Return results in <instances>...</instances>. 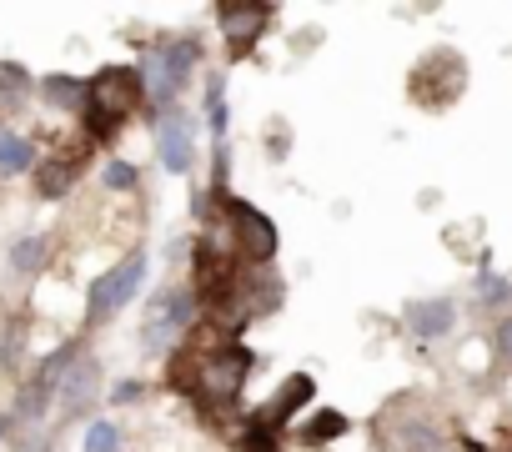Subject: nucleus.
Wrapping results in <instances>:
<instances>
[{
  "label": "nucleus",
  "mask_w": 512,
  "mask_h": 452,
  "mask_svg": "<svg viewBox=\"0 0 512 452\" xmlns=\"http://www.w3.org/2000/svg\"><path fill=\"white\" fill-rule=\"evenodd\" d=\"M251 377V352L241 342H221L211 347L206 357H196V372H191V392L201 407H231L241 397Z\"/></svg>",
  "instance_id": "1"
},
{
  "label": "nucleus",
  "mask_w": 512,
  "mask_h": 452,
  "mask_svg": "<svg viewBox=\"0 0 512 452\" xmlns=\"http://www.w3.org/2000/svg\"><path fill=\"white\" fill-rule=\"evenodd\" d=\"M141 101H146V76L131 71V66H106V71L86 86V111H91L96 136L116 131V121L131 116Z\"/></svg>",
  "instance_id": "2"
},
{
  "label": "nucleus",
  "mask_w": 512,
  "mask_h": 452,
  "mask_svg": "<svg viewBox=\"0 0 512 452\" xmlns=\"http://www.w3.org/2000/svg\"><path fill=\"white\" fill-rule=\"evenodd\" d=\"M196 61H201V41L196 36H176L166 46H151V56H146V96H151V106L171 111V101L191 81Z\"/></svg>",
  "instance_id": "3"
},
{
  "label": "nucleus",
  "mask_w": 512,
  "mask_h": 452,
  "mask_svg": "<svg viewBox=\"0 0 512 452\" xmlns=\"http://www.w3.org/2000/svg\"><path fill=\"white\" fill-rule=\"evenodd\" d=\"M216 26H221L226 56L241 61V56L256 51V41L267 36V26H272V6H267V0H226V6H216Z\"/></svg>",
  "instance_id": "4"
},
{
  "label": "nucleus",
  "mask_w": 512,
  "mask_h": 452,
  "mask_svg": "<svg viewBox=\"0 0 512 452\" xmlns=\"http://www.w3.org/2000/svg\"><path fill=\"white\" fill-rule=\"evenodd\" d=\"M191 322H196V292H186V287H171V292H161L156 302H151V317H146V347L151 352H171L186 332H191Z\"/></svg>",
  "instance_id": "5"
},
{
  "label": "nucleus",
  "mask_w": 512,
  "mask_h": 452,
  "mask_svg": "<svg viewBox=\"0 0 512 452\" xmlns=\"http://www.w3.org/2000/svg\"><path fill=\"white\" fill-rule=\"evenodd\" d=\"M141 277H146V252H131L126 262H116L106 277H96V287H91V302H86V317L91 322H106V317H116L136 292H141Z\"/></svg>",
  "instance_id": "6"
},
{
  "label": "nucleus",
  "mask_w": 512,
  "mask_h": 452,
  "mask_svg": "<svg viewBox=\"0 0 512 452\" xmlns=\"http://www.w3.org/2000/svg\"><path fill=\"white\" fill-rule=\"evenodd\" d=\"M221 206H226V216L236 221V252L246 257V262H272L277 257V221L267 216V211H256V206H246V201H231V196H221Z\"/></svg>",
  "instance_id": "7"
},
{
  "label": "nucleus",
  "mask_w": 512,
  "mask_h": 452,
  "mask_svg": "<svg viewBox=\"0 0 512 452\" xmlns=\"http://www.w3.org/2000/svg\"><path fill=\"white\" fill-rule=\"evenodd\" d=\"M191 136H196V126H191L186 111H166V116L156 121V151H161V166H166L171 176L191 171Z\"/></svg>",
  "instance_id": "8"
},
{
  "label": "nucleus",
  "mask_w": 512,
  "mask_h": 452,
  "mask_svg": "<svg viewBox=\"0 0 512 452\" xmlns=\"http://www.w3.org/2000/svg\"><path fill=\"white\" fill-rule=\"evenodd\" d=\"M312 397H317V382H312L307 372H292V377L277 387V397H272L267 407H256L251 417H262L267 427H282V422H292V417H297V412H302Z\"/></svg>",
  "instance_id": "9"
},
{
  "label": "nucleus",
  "mask_w": 512,
  "mask_h": 452,
  "mask_svg": "<svg viewBox=\"0 0 512 452\" xmlns=\"http://www.w3.org/2000/svg\"><path fill=\"white\" fill-rule=\"evenodd\" d=\"M96 382H101L96 362H91V357H76V367H71V372L61 377V387H56L61 412H66V417H81V412L96 402Z\"/></svg>",
  "instance_id": "10"
},
{
  "label": "nucleus",
  "mask_w": 512,
  "mask_h": 452,
  "mask_svg": "<svg viewBox=\"0 0 512 452\" xmlns=\"http://www.w3.org/2000/svg\"><path fill=\"white\" fill-rule=\"evenodd\" d=\"M452 322H457V307H452L447 297H432V302H412V307H407V327H412L422 342L447 337V332H452Z\"/></svg>",
  "instance_id": "11"
},
{
  "label": "nucleus",
  "mask_w": 512,
  "mask_h": 452,
  "mask_svg": "<svg viewBox=\"0 0 512 452\" xmlns=\"http://www.w3.org/2000/svg\"><path fill=\"white\" fill-rule=\"evenodd\" d=\"M206 126L216 141V191H221L226 186V86H221V76L206 81Z\"/></svg>",
  "instance_id": "12"
},
{
  "label": "nucleus",
  "mask_w": 512,
  "mask_h": 452,
  "mask_svg": "<svg viewBox=\"0 0 512 452\" xmlns=\"http://www.w3.org/2000/svg\"><path fill=\"white\" fill-rule=\"evenodd\" d=\"M347 432V417L337 412V407H322V412H312L307 422H302V442L307 447H327L332 437H342Z\"/></svg>",
  "instance_id": "13"
},
{
  "label": "nucleus",
  "mask_w": 512,
  "mask_h": 452,
  "mask_svg": "<svg viewBox=\"0 0 512 452\" xmlns=\"http://www.w3.org/2000/svg\"><path fill=\"white\" fill-rule=\"evenodd\" d=\"M31 161H36V151L26 136L0 131V176H21V171H31Z\"/></svg>",
  "instance_id": "14"
},
{
  "label": "nucleus",
  "mask_w": 512,
  "mask_h": 452,
  "mask_svg": "<svg viewBox=\"0 0 512 452\" xmlns=\"http://www.w3.org/2000/svg\"><path fill=\"white\" fill-rule=\"evenodd\" d=\"M41 91H46V101H51V106H66V111H71V106H86V86H81V81H71V76H51Z\"/></svg>",
  "instance_id": "15"
},
{
  "label": "nucleus",
  "mask_w": 512,
  "mask_h": 452,
  "mask_svg": "<svg viewBox=\"0 0 512 452\" xmlns=\"http://www.w3.org/2000/svg\"><path fill=\"white\" fill-rule=\"evenodd\" d=\"M282 442H277V427H267L262 417H251L246 427H241V452H277Z\"/></svg>",
  "instance_id": "16"
},
{
  "label": "nucleus",
  "mask_w": 512,
  "mask_h": 452,
  "mask_svg": "<svg viewBox=\"0 0 512 452\" xmlns=\"http://www.w3.org/2000/svg\"><path fill=\"white\" fill-rule=\"evenodd\" d=\"M46 252H51L46 237H26V242L11 252V267H16V272H41V267H46Z\"/></svg>",
  "instance_id": "17"
},
{
  "label": "nucleus",
  "mask_w": 512,
  "mask_h": 452,
  "mask_svg": "<svg viewBox=\"0 0 512 452\" xmlns=\"http://www.w3.org/2000/svg\"><path fill=\"white\" fill-rule=\"evenodd\" d=\"M477 302H482V307H502V302H512V282H502L497 272H482V277H477Z\"/></svg>",
  "instance_id": "18"
},
{
  "label": "nucleus",
  "mask_w": 512,
  "mask_h": 452,
  "mask_svg": "<svg viewBox=\"0 0 512 452\" xmlns=\"http://www.w3.org/2000/svg\"><path fill=\"white\" fill-rule=\"evenodd\" d=\"M86 452H121V427H116V422H91Z\"/></svg>",
  "instance_id": "19"
},
{
  "label": "nucleus",
  "mask_w": 512,
  "mask_h": 452,
  "mask_svg": "<svg viewBox=\"0 0 512 452\" xmlns=\"http://www.w3.org/2000/svg\"><path fill=\"white\" fill-rule=\"evenodd\" d=\"M71 176H76V171H71L66 161H61V166H46V171H41V191H46V196H61V191L71 186Z\"/></svg>",
  "instance_id": "20"
},
{
  "label": "nucleus",
  "mask_w": 512,
  "mask_h": 452,
  "mask_svg": "<svg viewBox=\"0 0 512 452\" xmlns=\"http://www.w3.org/2000/svg\"><path fill=\"white\" fill-rule=\"evenodd\" d=\"M106 186H111V191H136V166L111 161V166H106Z\"/></svg>",
  "instance_id": "21"
},
{
  "label": "nucleus",
  "mask_w": 512,
  "mask_h": 452,
  "mask_svg": "<svg viewBox=\"0 0 512 452\" xmlns=\"http://www.w3.org/2000/svg\"><path fill=\"white\" fill-rule=\"evenodd\" d=\"M492 342H497V352H502V357L512 362V317H502V322H497V332H492Z\"/></svg>",
  "instance_id": "22"
},
{
  "label": "nucleus",
  "mask_w": 512,
  "mask_h": 452,
  "mask_svg": "<svg viewBox=\"0 0 512 452\" xmlns=\"http://www.w3.org/2000/svg\"><path fill=\"white\" fill-rule=\"evenodd\" d=\"M0 91H11V96L26 91V71L21 66H6V71H0Z\"/></svg>",
  "instance_id": "23"
},
{
  "label": "nucleus",
  "mask_w": 512,
  "mask_h": 452,
  "mask_svg": "<svg viewBox=\"0 0 512 452\" xmlns=\"http://www.w3.org/2000/svg\"><path fill=\"white\" fill-rule=\"evenodd\" d=\"M141 397V382H116L111 387V402H136Z\"/></svg>",
  "instance_id": "24"
},
{
  "label": "nucleus",
  "mask_w": 512,
  "mask_h": 452,
  "mask_svg": "<svg viewBox=\"0 0 512 452\" xmlns=\"http://www.w3.org/2000/svg\"><path fill=\"white\" fill-rule=\"evenodd\" d=\"M21 452H46V437H36V442H26Z\"/></svg>",
  "instance_id": "25"
},
{
  "label": "nucleus",
  "mask_w": 512,
  "mask_h": 452,
  "mask_svg": "<svg viewBox=\"0 0 512 452\" xmlns=\"http://www.w3.org/2000/svg\"><path fill=\"white\" fill-rule=\"evenodd\" d=\"M0 432H6V417H0Z\"/></svg>",
  "instance_id": "26"
}]
</instances>
